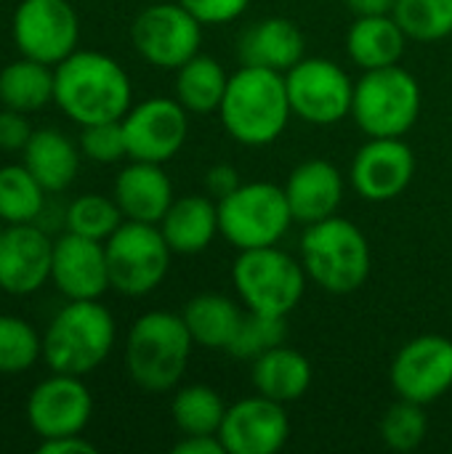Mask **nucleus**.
<instances>
[{
  "label": "nucleus",
  "instance_id": "nucleus-1",
  "mask_svg": "<svg viewBox=\"0 0 452 454\" xmlns=\"http://www.w3.org/2000/svg\"><path fill=\"white\" fill-rule=\"evenodd\" d=\"M53 101L80 128L123 120L133 106L128 72L101 51H75L53 67Z\"/></svg>",
  "mask_w": 452,
  "mask_h": 454
},
{
  "label": "nucleus",
  "instance_id": "nucleus-2",
  "mask_svg": "<svg viewBox=\"0 0 452 454\" xmlns=\"http://www.w3.org/2000/svg\"><path fill=\"white\" fill-rule=\"evenodd\" d=\"M218 117L224 130L242 146L274 144L293 117L285 74L242 64L229 74Z\"/></svg>",
  "mask_w": 452,
  "mask_h": 454
},
{
  "label": "nucleus",
  "instance_id": "nucleus-3",
  "mask_svg": "<svg viewBox=\"0 0 452 454\" xmlns=\"http://www.w3.org/2000/svg\"><path fill=\"white\" fill-rule=\"evenodd\" d=\"M192 335L181 314L147 311L141 314L125 340V370L131 380L147 394L173 391L192 356Z\"/></svg>",
  "mask_w": 452,
  "mask_h": 454
},
{
  "label": "nucleus",
  "instance_id": "nucleus-4",
  "mask_svg": "<svg viewBox=\"0 0 452 454\" xmlns=\"http://www.w3.org/2000/svg\"><path fill=\"white\" fill-rule=\"evenodd\" d=\"M301 263L317 287L333 295H349L370 277V242L354 221L330 215L306 226L301 237Z\"/></svg>",
  "mask_w": 452,
  "mask_h": 454
},
{
  "label": "nucleus",
  "instance_id": "nucleus-5",
  "mask_svg": "<svg viewBox=\"0 0 452 454\" xmlns=\"http://www.w3.org/2000/svg\"><path fill=\"white\" fill-rule=\"evenodd\" d=\"M117 325L99 301H69L43 335V359L53 372L88 375L115 348Z\"/></svg>",
  "mask_w": 452,
  "mask_h": 454
},
{
  "label": "nucleus",
  "instance_id": "nucleus-6",
  "mask_svg": "<svg viewBox=\"0 0 452 454\" xmlns=\"http://www.w3.org/2000/svg\"><path fill=\"white\" fill-rule=\"evenodd\" d=\"M418 80L400 64L362 72L354 82L352 117L368 138H402L421 117Z\"/></svg>",
  "mask_w": 452,
  "mask_h": 454
},
{
  "label": "nucleus",
  "instance_id": "nucleus-7",
  "mask_svg": "<svg viewBox=\"0 0 452 454\" xmlns=\"http://www.w3.org/2000/svg\"><path fill=\"white\" fill-rule=\"evenodd\" d=\"M234 290L248 311L288 317L306 293V269L277 245L240 250L232 266Z\"/></svg>",
  "mask_w": 452,
  "mask_h": 454
},
{
  "label": "nucleus",
  "instance_id": "nucleus-8",
  "mask_svg": "<svg viewBox=\"0 0 452 454\" xmlns=\"http://www.w3.org/2000/svg\"><path fill=\"white\" fill-rule=\"evenodd\" d=\"M290 223L296 221L285 189L269 181L240 184V189L218 202L221 237L237 250L277 245Z\"/></svg>",
  "mask_w": 452,
  "mask_h": 454
},
{
  "label": "nucleus",
  "instance_id": "nucleus-9",
  "mask_svg": "<svg viewBox=\"0 0 452 454\" xmlns=\"http://www.w3.org/2000/svg\"><path fill=\"white\" fill-rule=\"evenodd\" d=\"M104 247L109 285L128 298L149 295L168 277L173 250L157 223L123 221L117 231L104 242Z\"/></svg>",
  "mask_w": 452,
  "mask_h": 454
},
{
  "label": "nucleus",
  "instance_id": "nucleus-10",
  "mask_svg": "<svg viewBox=\"0 0 452 454\" xmlns=\"http://www.w3.org/2000/svg\"><path fill=\"white\" fill-rule=\"evenodd\" d=\"M285 85L293 114L309 125L328 128L352 117L354 82L330 59L304 56L285 72Z\"/></svg>",
  "mask_w": 452,
  "mask_h": 454
},
{
  "label": "nucleus",
  "instance_id": "nucleus-11",
  "mask_svg": "<svg viewBox=\"0 0 452 454\" xmlns=\"http://www.w3.org/2000/svg\"><path fill=\"white\" fill-rule=\"evenodd\" d=\"M136 53L160 69H178L202 45V21L192 16L178 0L147 5L131 27Z\"/></svg>",
  "mask_w": 452,
  "mask_h": 454
},
{
  "label": "nucleus",
  "instance_id": "nucleus-12",
  "mask_svg": "<svg viewBox=\"0 0 452 454\" xmlns=\"http://www.w3.org/2000/svg\"><path fill=\"white\" fill-rule=\"evenodd\" d=\"M11 29L21 56L51 67L75 53L80 40V19L69 0H21Z\"/></svg>",
  "mask_w": 452,
  "mask_h": 454
},
{
  "label": "nucleus",
  "instance_id": "nucleus-13",
  "mask_svg": "<svg viewBox=\"0 0 452 454\" xmlns=\"http://www.w3.org/2000/svg\"><path fill=\"white\" fill-rule=\"evenodd\" d=\"M128 157L165 165L173 160L189 136V112L178 98L155 96L128 109L123 117Z\"/></svg>",
  "mask_w": 452,
  "mask_h": 454
},
{
  "label": "nucleus",
  "instance_id": "nucleus-14",
  "mask_svg": "<svg viewBox=\"0 0 452 454\" xmlns=\"http://www.w3.org/2000/svg\"><path fill=\"white\" fill-rule=\"evenodd\" d=\"M400 399L434 404L452 388V340L445 335H418L408 340L389 370Z\"/></svg>",
  "mask_w": 452,
  "mask_h": 454
},
{
  "label": "nucleus",
  "instance_id": "nucleus-15",
  "mask_svg": "<svg viewBox=\"0 0 452 454\" xmlns=\"http://www.w3.org/2000/svg\"><path fill=\"white\" fill-rule=\"evenodd\" d=\"M93 415V396L80 375L53 372L27 399L29 428L40 439L83 434Z\"/></svg>",
  "mask_w": 452,
  "mask_h": 454
},
{
  "label": "nucleus",
  "instance_id": "nucleus-16",
  "mask_svg": "<svg viewBox=\"0 0 452 454\" xmlns=\"http://www.w3.org/2000/svg\"><path fill=\"white\" fill-rule=\"evenodd\" d=\"M416 176V154L405 138H368L352 160V186L368 202L397 200Z\"/></svg>",
  "mask_w": 452,
  "mask_h": 454
},
{
  "label": "nucleus",
  "instance_id": "nucleus-17",
  "mask_svg": "<svg viewBox=\"0 0 452 454\" xmlns=\"http://www.w3.org/2000/svg\"><path fill=\"white\" fill-rule=\"evenodd\" d=\"M218 436L226 454H274L290 439V418L285 404L256 394L226 407Z\"/></svg>",
  "mask_w": 452,
  "mask_h": 454
},
{
  "label": "nucleus",
  "instance_id": "nucleus-18",
  "mask_svg": "<svg viewBox=\"0 0 452 454\" xmlns=\"http://www.w3.org/2000/svg\"><path fill=\"white\" fill-rule=\"evenodd\" d=\"M51 282L67 301H99L112 287L104 242L64 231L53 239Z\"/></svg>",
  "mask_w": 452,
  "mask_h": 454
},
{
  "label": "nucleus",
  "instance_id": "nucleus-19",
  "mask_svg": "<svg viewBox=\"0 0 452 454\" xmlns=\"http://www.w3.org/2000/svg\"><path fill=\"white\" fill-rule=\"evenodd\" d=\"M53 239L35 223L5 226L0 237V290L29 295L51 279Z\"/></svg>",
  "mask_w": 452,
  "mask_h": 454
},
{
  "label": "nucleus",
  "instance_id": "nucleus-20",
  "mask_svg": "<svg viewBox=\"0 0 452 454\" xmlns=\"http://www.w3.org/2000/svg\"><path fill=\"white\" fill-rule=\"evenodd\" d=\"M285 197L296 223H317L330 215H338L344 200V176L341 170L322 157L296 165L285 181Z\"/></svg>",
  "mask_w": 452,
  "mask_h": 454
},
{
  "label": "nucleus",
  "instance_id": "nucleus-21",
  "mask_svg": "<svg viewBox=\"0 0 452 454\" xmlns=\"http://www.w3.org/2000/svg\"><path fill=\"white\" fill-rule=\"evenodd\" d=\"M115 202L120 205L125 221L160 223L173 205V184L163 165L131 160L115 181Z\"/></svg>",
  "mask_w": 452,
  "mask_h": 454
},
{
  "label": "nucleus",
  "instance_id": "nucleus-22",
  "mask_svg": "<svg viewBox=\"0 0 452 454\" xmlns=\"http://www.w3.org/2000/svg\"><path fill=\"white\" fill-rule=\"evenodd\" d=\"M240 61L248 67H264L274 72H288L306 56V40L296 21L282 16H269L250 24L237 43Z\"/></svg>",
  "mask_w": 452,
  "mask_h": 454
},
{
  "label": "nucleus",
  "instance_id": "nucleus-23",
  "mask_svg": "<svg viewBox=\"0 0 452 454\" xmlns=\"http://www.w3.org/2000/svg\"><path fill=\"white\" fill-rule=\"evenodd\" d=\"M165 242L178 255H197L208 250L221 234L218 229V202L208 194H186L173 200L163 221L157 223Z\"/></svg>",
  "mask_w": 452,
  "mask_h": 454
},
{
  "label": "nucleus",
  "instance_id": "nucleus-24",
  "mask_svg": "<svg viewBox=\"0 0 452 454\" xmlns=\"http://www.w3.org/2000/svg\"><path fill=\"white\" fill-rule=\"evenodd\" d=\"M408 35L400 27V21L386 16H357L354 24L346 32V51L349 59L362 69H384L400 64L408 48Z\"/></svg>",
  "mask_w": 452,
  "mask_h": 454
},
{
  "label": "nucleus",
  "instance_id": "nucleus-25",
  "mask_svg": "<svg viewBox=\"0 0 452 454\" xmlns=\"http://www.w3.org/2000/svg\"><path fill=\"white\" fill-rule=\"evenodd\" d=\"M21 162L45 192H64L77 178L80 152L61 130L37 128L21 149Z\"/></svg>",
  "mask_w": 452,
  "mask_h": 454
},
{
  "label": "nucleus",
  "instance_id": "nucleus-26",
  "mask_svg": "<svg viewBox=\"0 0 452 454\" xmlns=\"http://www.w3.org/2000/svg\"><path fill=\"white\" fill-rule=\"evenodd\" d=\"M250 383L256 394L274 399L280 404L298 402L312 386V364L301 351L282 343L253 359Z\"/></svg>",
  "mask_w": 452,
  "mask_h": 454
},
{
  "label": "nucleus",
  "instance_id": "nucleus-27",
  "mask_svg": "<svg viewBox=\"0 0 452 454\" xmlns=\"http://www.w3.org/2000/svg\"><path fill=\"white\" fill-rule=\"evenodd\" d=\"M245 311L232 301L229 295L221 293H202L194 295L184 306V325L194 340V346L210 348V351H226Z\"/></svg>",
  "mask_w": 452,
  "mask_h": 454
},
{
  "label": "nucleus",
  "instance_id": "nucleus-28",
  "mask_svg": "<svg viewBox=\"0 0 452 454\" xmlns=\"http://www.w3.org/2000/svg\"><path fill=\"white\" fill-rule=\"evenodd\" d=\"M229 74L221 61L213 56L197 53L176 69V98L189 114H213L218 112Z\"/></svg>",
  "mask_w": 452,
  "mask_h": 454
},
{
  "label": "nucleus",
  "instance_id": "nucleus-29",
  "mask_svg": "<svg viewBox=\"0 0 452 454\" xmlns=\"http://www.w3.org/2000/svg\"><path fill=\"white\" fill-rule=\"evenodd\" d=\"M56 74L51 64L21 56L0 69V104L16 112H37L53 101Z\"/></svg>",
  "mask_w": 452,
  "mask_h": 454
},
{
  "label": "nucleus",
  "instance_id": "nucleus-30",
  "mask_svg": "<svg viewBox=\"0 0 452 454\" xmlns=\"http://www.w3.org/2000/svg\"><path fill=\"white\" fill-rule=\"evenodd\" d=\"M45 194L48 192L24 168V162L0 168V221L5 226L35 223L45 207Z\"/></svg>",
  "mask_w": 452,
  "mask_h": 454
},
{
  "label": "nucleus",
  "instance_id": "nucleus-31",
  "mask_svg": "<svg viewBox=\"0 0 452 454\" xmlns=\"http://www.w3.org/2000/svg\"><path fill=\"white\" fill-rule=\"evenodd\" d=\"M170 412H173L176 428L184 436L218 434L224 415H226V404L216 394V388H210L205 383H192V386H184L176 391Z\"/></svg>",
  "mask_w": 452,
  "mask_h": 454
},
{
  "label": "nucleus",
  "instance_id": "nucleus-32",
  "mask_svg": "<svg viewBox=\"0 0 452 454\" xmlns=\"http://www.w3.org/2000/svg\"><path fill=\"white\" fill-rule=\"evenodd\" d=\"M123 221L125 215L115 202V197H104V194H80L77 200L69 202L64 213L67 231L99 242H107Z\"/></svg>",
  "mask_w": 452,
  "mask_h": 454
},
{
  "label": "nucleus",
  "instance_id": "nucleus-33",
  "mask_svg": "<svg viewBox=\"0 0 452 454\" xmlns=\"http://www.w3.org/2000/svg\"><path fill=\"white\" fill-rule=\"evenodd\" d=\"M392 16L418 43H437L452 35V0H397Z\"/></svg>",
  "mask_w": 452,
  "mask_h": 454
},
{
  "label": "nucleus",
  "instance_id": "nucleus-34",
  "mask_svg": "<svg viewBox=\"0 0 452 454\" xmlns=\"http://www.w3.org/2000/svg\"><path fill=\"white\" fill-rule=\"evenodd\" d=\"M288 317H269V314H256V311H245L226 354L234 359H245L253 362L261 354L282 346L288 340Z\"/></svg>",
  "mask_w": 452,
  "mask_h": 454
},
{
  "label": "nucleus",
  "instance_id": "nucleus-35",
  "mask_svg": "<svg viewBox=\"0 0 452 454\" xmlns=\"http://www.w3.org/2000/svg\"><path fill=\"white\" fill-rule=\"evenodd\" d=\"M43 356V338L21 317L0 314V375H21Z\"/></svg>",
  "mask_w": 452,
  "mask_h": 454
},
{
  "label": "nucleus",
  "instance_id": "nucleus-36",
  "mask_svg": "<svg viewBox=\"0 0 452 454\" xmlns=\"http://www.w3.org/2000/svg\"><path fill=\"white\" fill-rule=\"evenodd\" d=\"M378 434H381V439H384V444L389 450L413 452V450H418L424 444V439L429 434V415H426L424 404L400 399L381 418Z\"/></svg>",
  "mask_w": 452,
  "mask_h": 454
},
{
  "label": "nucleus",
  "instance_id": "nucleus-37",
  "mask_svg": "<svg viewBox=\"0 0 452 454\" xmlns=\"http://www.w3.org/2000/svg\"><path fill=\"white\" fill-rule=\"evenodd\" d=\"M80 152L88 160L99 162V165H112V162H120L123 157H128L123 120L83 125V130H80Z\"/></svg>",
  "mask_w": 452,
  "mask_h": 454
},
{
  "label": "nucleus",
  "instance_id": "nucleus-38",
  "mask_svg": "<svg viewBox=\"0 0 452 454\" xmlns=\"http://www.w3.org/2000/svg\"><path fill=\"white\" fill-rule=\"evenodd\" d=\"M192 16L202 21V27H216V24H232L240 19L250 0H178Z\"/></svg>",
  "mask_w": 452,
  "mask_h": 454
},
{
  "label": "nucleus",
  "instance_id": "nucleus-39",
  "mask_svg": "<svg viewBox=\"0 0 452 454\" xmlns=\"http://www.w3.org/2000/svg\"><path fill=\"white\" fill-rule=\"evenodd\" d=\"M32 133L35 130L24 112L8 106L0 109V152H21Z\"/></svg>",
  "mask_w": 452,
  "mask_h": 454
},
{
  "label": "nucleus",
  "instance_id": "nucleus-40",
  "mask_svg": "<svg viewBox=\"0 0 452 454\" xmlns=\"http://www.w3.org/2000/svg\"><path fill=\"white\" fill-rule=\"evenodd\" d=\"M240 173L237 168L226 165V162H218L213 168H208L205 173V194L213 197L216 202H221L224 197H229L234 189H240Z\"/></svg>",
  "mask_w": 452,
  "mask_h": 454
},
{
  "label": "nucleus",
  "instance_id": "nucleus-41",
  "mask_svg": "<svg viewBox=\"0 0 452 454\" xmlns=\"http://www.w3.org/2000/svg\"><path fill=\"white\" fill-rule=\"evenodd\" d=\"M40 454H96V444L83 439V434L56 436V439H40L37 444Z\"/></svg>",
  "mask_w": 452,
  "mask_h": 454
},
{
  "label": "nucleus",
  "instance_id": "nucleus-42",
  "mask_svg": "<svg viewBox=\"0 0 452 454\" xmlns=\"http://www.w3.org/2000/svg\"><path fill=\"white\" fill-rule=\"evenodd\" d=\"M176 454H226L224 442L218 434H194V436H184L176 447Z\"/></svg>",
  "mask_w": 452,
  "mask_h": 454
},
{
  "label": "nucleus",
  "instance_id": "nucleus-43",
  "mask_svg": "<svg viewBox=\"0 0 452 454\" xmlns=\"http://www.w3.org/2000/svg\"><path fill=\"white\" fill-rule=\"evenodd\" d=\"M354 16H386L394 11L397 0H346Z\"/></svg>",
  "mask_w": 452,
  "mask_h": 454
},
{
  "label": "nucleus",
  "instance_id": "nucleus-44",
  "mask_svg": "<svg viewBox=\"0 0 452 454\" xmlns=\"http://www.w3.org/2000/svg\"><path fill=\"white\" fill-rule=\"evenodd\" d=\"M3 231H5V223L0 221V237H3Z\"/></svg>",
  "mask_w": 452,
  "mask_h": 454
}]
</instances>
